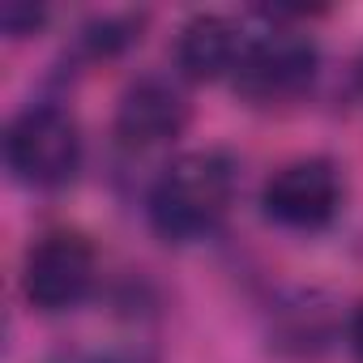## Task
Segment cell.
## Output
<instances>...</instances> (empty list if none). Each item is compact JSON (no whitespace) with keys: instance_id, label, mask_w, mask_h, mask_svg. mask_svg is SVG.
I'll return each mask as SVG.
<instances>
[{"instance_id":"30bf717a","label":"cell","mask_w":363,"mask_h":363,"mask_svg":"<svg viewBox=\"0 0 363 363\" xmlns=\"http://www.w3.org/2000/svg\"><path fill=\"white\" fill-rule=\"evenodd\" d=\"M60 363H154L141 350H99V354H65Z\"/></svg>"},{"instance_id":"9c48e42d","label":"cell","mask_w":363,"mask_h":363,"mask_svg":"<svg viewBox=\"0 0 363 363\" xmlns=\"http://www.w3.org/2000/svg\"><path fill=\"white\" fill-rule=\"evenodd\" d=\"M43 22H48V9H43V5H22V0L0 5V30H5L9 39H26V35H35Z\"/></svg>"},{"instance_id":"6da1fadb","label":"cell","mask_w":363,"mask_h":363,"mask_svg":"<svg viewBox=\"0 0 363 363\" xmlns=\"http://www.w3.org/2000/svg\"><path fill=\"white\" fill-rule=\"evenodd\" d=\"M235 206V162L223 150H189L171 158L150 189V227L167 244L214 235Z\"/></svg>"},{"instance_id":"5b68a950","label":"cell","mask_w":363,"mask_h":363,"mask_svg":"<svg viewBox=\"0 0 363 363\" xmlns=\"http://www.w3.org/2000/svg\"><path fill=\"white\" fill-rule=\"evenodd\" d=\"M261 210L286 231H320L342 210V175L329 158L282 162L261 189Z\"/></svg>"},{"instance_id":"ba28073f","label":"cell","mask_w":363,"mask_h":363,"mask_svg":"<svg viewBox=\"0 0 363 363\" xmlns=\"http://www.w3.org/2000/svg\"><path fill=\"white\" fill-rule=\"evenodd\" d=\"M137 18H99V22H90L86 26V35H82V43L90 48V56H116V52H124L128 43H137L141 35H137Z\"/></svg>"},{"instance_id":"8992f818","label":"cell","mask_w":363,"mask_h":363,"mask_svg":"<svg viewBox=\"0 0 363 363\" xmlns=\"http://www.w3.org/2000/svg\"><path fill=\"white\" fill-rule=\"evenodd\" d=\"M189 124V99L171 77H137L116 103V141L124 150H158Z\"/></svg>"},{"instance_id":"7a4b0ae2","label":"cell","mask_w":363,"mask_h":363,"mask_svg":"<svg viewBox=\"0 0 363 363\" xmlns=\"http://www.w3.org/2000/svg\"><path fill=\"white\" fill-rule=\"evenodd\" d=\"M5 162L26 189H60L82 167V124L60 103H30L5 133Z\"/></svg>"},{"instance_id":"3957f363","label":"cell","mask_w":363,"mask_h":363,"mask_svg":"<svg viewBox=\"0 0 363 363\" xmlns=\"http://www.w3.org/2000/svg\"><path fill=\"white\" fill-rule=\"evenodd\" d=\"M316 43L303 30L291 26H265L248 35L240 69H235V90L248 103H286L303 94L316 77Z\"/></svg>"},{"instance_id":"277c9868","label":"cell","mask_w":363,"mask_h":363,"mask_svg":"<svg viewBox=\"0 0 363 363\" xmlns=\"http://www.w3.org/2000/svg\"><path fill=\"white\" fill-rule=\"evenodd\" d=\"M99 278L94 244L77 231H48L39 244H30L22 261V295L39 312H69L77 308Z\"/></svg>"},{"instance_id":"8fae6325","label":"cell","mask_w":363,"mask_h":363,"mask_svg":"<svg viewBox=\"0 0 363 363\" xmlns=\"http://www.w3.org/2000/svg\"><path fill=\"white\" fill-rule=\"evenodd\" d=\"M350 350H354V359L363 363V303H359L354 316H350Z\"/></svg>"},{"instance_id":"52a82bcc","label":"cell","mask_w":363,"mask_h":363,"mask_svg":"<svg viewBox=\"0 0 363 363\" xmlns=\"http://www.w3.org/2000/svg\"><path fill=\"white\" fill-rule=\"evenodd\" d=\"M248 30L235 26L223 13H197L193 22H184L175 39V69L189 82H218V77H235L240 56H244Z\"/></svg>"}]
</instances>
